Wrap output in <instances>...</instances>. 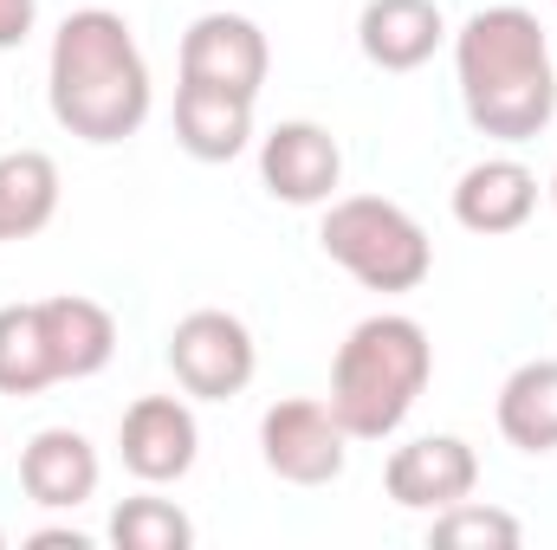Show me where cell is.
<instances>
[{"instance_id": "cell-1", "label": "cell", "mask_w": 557, "mask_h": 550, "mask_svg": "<svg viewBox=\"0 0 557 550\" xmlns=\"http://www.w3.org/2000/svg\"><path fill=\"white\" fill-rule=\"evenodd\" d=\"M454 65H460V98H467V117H473L480 137L525 142L552 124L557 65H552V39H545L539 13H525V7H480L460 26Z\"/></svg>"}, {"instance_id": "cell-2", "label": "cell", "mask_w": 557, "mask_h": 550, "mask_svg": "<svg viewBox=\"0 0 557 550\" xmlns=\"http://www.w3.org/2000/svg\"><path fill=\"white\" fill-rule=\"evenodd\" d=\"M52 117L85 142H124L149 117V65L111 7H78L52 33Z\"/></svg>"}, {"instance_id": "cell-3", "label": "cell", "mask_w": 557, "mask_h": 550, "mask_svg": "<svg viewBox=\"0 0 557 550\" xmlns=\"http://www.w3.org/2000/svg\"><path fill=\"white\" fill-rule=\"evenodd\" d=\"M434 350L428 330L403 311H376L363 317L331 363V414L344 421L350 440H383L403 427V414L416 409V396L428 389Z\"/></svg>"}, {"instance_id": "cell-4", "label": "cell", "mask_w": 557, "mask_h": 550, "mask_svg": "<svg viewBox=\"0 0 557 550\" xmlns=\"http://www.w3.org/2000/svg\"><path fill=\"white\" fill-rule=\"evenodd\" d=\"M318 240H324V253L344 273L357 278V285H370V291H416L421 278H428V266H434V247L416 227V214L396 208V201H383V195H344V201H331Z\"/></svg>"}, {"instance_id": "cell-5", "label": "cell", "mask_w": 557, "mask_h": 550, "mask_svg": "<svg viewBox=\"0 0 557 550\" xmlns=\"http://www.w3.org/2000/svg\"><path fill=\"white\" fill-rule=\"evenodd\" d=\"M169 370H175V383L188 396L227 402V396H240L253 383V330L234 311L201 304L169 330Z\"/></svg>"}, {"instance_id": "cell-6", "label": "cell", "mask_w": 557, "mask_h": 550, "mask_svg": "<svg viewBox=\"0 0 557 550\" xmlns=\"http://www.w3.org/2000/svg\"><path fill=\"white\" fill-rule=\"evenodd\" d=\"M344 447H350L344 421L331 414V402H311V396H285L260 421V453L292 486H331L344 473Z\"/></svg>"}, {"instance_id": "cell-7", "label": "cell", "mask_w": 557, "mask_h": 550, "mask_svg": "<svg viewBox=\"0 0 557 550\" xmlns=\"http://www.w3.org/2000/svg\"><path fill=\"white\" fill-rule=\"evenodd\" d=\"M267 65H273L267 33L247 13H201L182 33V78H201V85H227V91L260 98Z\"/></svg>"}, {"instance_id": "cell-8", "label": "cell", "mask_w": 557, "mask_h": 550, "mask_svg": "<svg viewBox=\"0 0 557 550\" xmlns=\"http://www.w3.org/2000/svg\"><path fill=\"white\" fill-rule=\"evenodd\" d=\"M195 447H201L195 414H188V402H175V396H137L124 409V421H117V453H124V466L137 473L143 486L182 479L195 466Z\"/></svg>"}, {"instance_id": "cell-9", "label": "cell", "mask_w": 557, "mask_h": 550, "mask_svg": "<svg viewBox=\"0 0 557 550\" xmlns=\"http://www.w3.org/2000/svg\"><path fill=\"white\" fill-rule=\"evenodd\" d=\"M473 479H480V460H473V447L460 434H421L409 447H396L389 466H383L389 499L409 505V512H441V505L467 499Z\"/></svg>"}, {"instance_id": "cell-10", "label": "cell", "mask_w": 557, "mask_h": 550, "mask_svg": "<svg viewBox=\"0 0 557 550\" xmlns=\"http://www.w3.org/2000/svg\"><path fill=\"white\" fill-rule=\"evenodd\" d=\"M260 175H267V188H273L278 201L318 208L344 182V149H337V137L324 124L298 117V124H278L273 137L260 142Z\"/></svg>"}, {"instance_id": "cell-11", "label": "cell", "mask_w": 557, "mask_h": 550, "mask_svg": "<svg viewBox=\"0 0 557 550\" xmlns=\"http://www.w3.org/2000/svg\"><path fill=\"white\" fill-rule=\"evenodd\" d=\"M175 137L201 162H234L253 142V98L227 91V85L182 78V91H175Z\"/></svg>"}, {"instance_id": "cell-12", "label": "cell", "mask_w": 557, "mask_h": 550, "mask_svg": "<svg viewBox=\"0 0 557 550\" xmlns=\"http://www.w3.org/2000/svg\"><path fill=\"white\" fill-rule=\"evenodd\" d=\"M539 208V175L512 155H486L454 182V221L473 234H512Z\"/></svg>"}, {"instance_id": "cell-13", "label": "cell", "mask_w": 557, "mask_h": 550, "mask_svg": "<svg viewBox=\"0 0 557 550\" xmlns=\"http://www.w3.org/2000/svg\"><path fill=\"white\" fill-rule=\"evenodd\" d=\"M39 330H46V350H52V370L59 383L65 376H98L117 350V324L98 298L85 291H59V298H39Z\"/></svg>"}, {"instance_id": "cell-14", "label": "cell", "mask_w": 557, "mask_h": 550, "mask_svg": "<svg viewBox=\"0 0 557 550\" xmlns=\"http://www.w3.org/2000/svg\"><path fill=\"white\" fill-rule=\"evenodd\" d=\"M20 486L33 505H85L98 492V453L78 427H39L20 453Z\"/></svg>"}, {"instance_id": "cell-15", "label": "cell", "mask_w": 557, "mask_h": 550, "mask_svg": "<svg viewBox=\"0 0 557 550\" xmlns=\"http://www.w3.org/2000/svg\"><path fill=\"white\" fill-rule=\"evenodd\" d=\"M357 46L383 72H416L441 46V7L434 0H370L357 20Z\"/></svg>"}, {"instance_id": "cell-16", "label": "cell", "mask_w": 557, "mask_h": 550, "mask_svg": "<svg viewBox=\"0 0 557 550\" xmlns=\"http://www.w3.org/2000/svg\"><path fill=\"white\" fill-rule=\"evenodd\" d=\"M499 434L519 453H552L557 447V357H532L506 376L499 389Z\"/></svg>"}, {"instance_id": "cell-17", "label": "cell", "mask_w": 557, "mask_h": 550, "mask_svg": "<svg viewBox=\"0 0 557 550\" xmlns=\"http://www.w3.org/2000/svg\"><path fill=\"white\" fill-rule=\"evenodd\" d=\"M59 208V162L46 149L0 155V240H26Z\"/></svg>"}, {"instance_id": "cell-18", "label": "cell", "mask_w": 557, "mask_h": 550, "mask_svg": "<svg viewBox=\"0 0 557 550\" xmlns=\"http://www.w3.org/2000/svg\"><path fill=\"white\" fill-rule=\"evenodd\" d=\"M46 383H59V370L39 330V304H0V396H39Z\"/></svg>"}, {"instance_id": "cell-19", "label": "cell", "mask_w": 557, "mask_h": 550, "mask_svg": "<svg viewBox=\"0 0 557 550\" xmlns=\"http://www.w3.org/2000/svg\"><path fill=\"white\" fill-rule=\"evenodd\" d=\"M428 545L434 550H512L519 545V518L499 512V505H480V499H454V505L434 512Z\"/></svg>"}, {"instance_id": "cell-20", "label": "cell", "mask_w": 557, "mask_h": 550, "mask_svg": "<svg viewBox=\"0 0 557 550\" xmlns=\"http://www.w3.org/2000/svg\"><path fill=\"white\" fill-rule=\"evenodd\" d=\"M111 545L117 550H188L195 545V525L169 505V499H124L117 512H111Z\"/></svg>"}, {"instance_id": "cell-21", "label": "cell", "mask_w": 557, "mask_h": 550, "mask_svg": "<svg viewBox=\"0 0 557 550\" xmlns=\"http://www.w3.org/2000/svg\"><path fill=\"white\" fill-rule=\"evenodd\" d=\"M33 33V0H0V46H20Z\"/></svg>"}, {"instance_id": "cell-22", "label": "cell", "mask_w": 557, "mask_h": 550, "mask_svg": "<svg viewBox=\"0 0 557 550\" xmlns=\"http://www.w3.org/2000/svg\"><path fill=\"white\" fill-rule=\"evenodd\" d=\"M26 550H85V538H78V532H33Z\"/></svg>"}, {"instance_id": "cell-23", "label": "cell", "mask_w": 557, "mask_h": 550, "mask_svg": "<svg viewBox=\"0 0 557 550\" xmlns=\"http://www.w3.org/2000/svg\"><path fill=\"white\" fill-rule=\"evenodd\" d=\"M552 201H557V175H552Z\"/></svg>"}]
</instances>
